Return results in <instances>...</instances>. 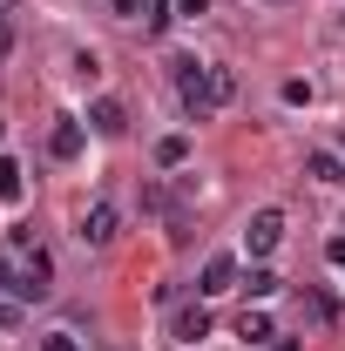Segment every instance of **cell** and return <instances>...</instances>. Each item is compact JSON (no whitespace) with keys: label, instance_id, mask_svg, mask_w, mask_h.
Segmentation results:
<instances>
[{"label":"cell","instance_id":"cell-1","mask_svg":"<svg viewBox=\"0 0 345 351\" xmlns=\"http://www.w3.org/2000/svg\"><path fill=\"white\" fill-rule=\"evenodd\" d=\"M170 75H176V101H183V115H190V122H210L216 108H230V101H237V75H230V68H203V61L176 54Z\"/></svg>","mask_w":345,"mask_h":351},{"label":"cell","instance_id":"cell-2","mask_svg":"<svg viewBox=\"0 0 345 351\" xmlns=\"http://www.w3.org/2000/svg\"><path fill=\"white\" fill-rule=\"evenodd\" d=\"M115 223H122V217H115V203H88L82 223H75V237H82L88 250H102V243H115Z\"/></svg>","mask_w":345,"mask_h":351},{"label":"cell","instance_id":"cell-3","mask_svg":"<svg viewBox=\"0 0 345 351\" xmlns=\"http://www.w3.org/2000/svg\"><path fill=\"white\" fill-rule=\"evenodd\" d=\"M244 243H251V257H271V250L285 243V210H258L251 230H244Z\"/></svg>","mask_w":345,"mask_h":351},{"label":"cell","instance_id":"cell-4","mask_svg":"<svg viewBox=\"0 0 345 351\" xmlns=\"http://www.w3.org/2000/svg\"><path fill=\"white\" fill-rule=\"evenodd\" d=\"M170 338H176V345H197V338H210V311H203V304H183V311L170 317Z\"/></svg>","mask_w":345,"mask_h":351},{"label":"cell","instance_id":"cell-5","mask_svg":"<svg viewBox=\"0 0 345 351\" xmlns=\"http://www.w3.org/2000/svg\"><path fill=\"white\" fill-rule=\"evenodd\" d=\"M230 284H237V257H210V263H203V277H197L203 298H223Z\"/></svg>","mask_w":345,"mask_h":351},{"label":"cell","instance_id":"cell-6","mask_svg":"<svg viewBox=\"0 0 345 351\" xmlns=\"http://www.w3.org/2000/svg\"><path fill=\"white\" fill-rule=\"evenodd\" d=\"M0 203H7V210H21V203H27V176H21L14 156H0Z\"/></svg>","mask_w":345,"mask_h":351},{"label":"cell","instance_id":"cell-7","mask_svg":"<svg viewBox=\"0 0 345 351\" xmlns=\"http://www.w3.org/2000/svg\"><path fill=\"white\" fill-rule=\"evenodd\" d=\"M88 122H95V135H122V129H129V108H122V101H109V95H102V101H95V108H88Z\"/></svg>","mask_w":345,"mask_h":351},{"label":"cell","instance_id":"cell-8","mask_svg":"<svg viewBox=\"0 0 345 351\" xmlns=\"http://www.w3.org/2000/svg\"><path fill=\"white\" fill-rule=\"evenodd\" d=\"M304 176L332 189V182H345V162H339V156H332V149H311V156H304Z\"/></svg>","mask_w":345,"mask_h":351},{"label":"cell","instance_id":"cell-9","mask_svg":"<svg viewBox=\"0 0 345 351\" xmlns=\"http://www.w3.org/2000/svg\"><path fill=\"white\" fill-rule=\"evenodd\" d=\"M47 149H54L61 162H75V156H82V122H61V129L47 135Z\"/></svg>","mask_w":345,"mask_h":351},{"label":"cell","instance_id":"cell-10","mask_svg":"<svg viewBox=\"0 0 345 351\" xmlns=\"http://www.w3.org/2000/svg\"><path fill=\"white\" fill-rule=\"evenodd\" d=\"M183 156H190V135H163V142H156V162H163V169H176Z\"/></svg>","mask_w":345,"mask_h":351},{"label":"cell","instance_id":"cell-11","mask_svg":"<svg viewBox=\"0 0 345 351\" xmlns=\"http://www.w3.org/2000/svg\"><path fill=\"white\" fill-rule=\"evenodd\" d=\"M237 338L264 345V338H271V317H264V311H244V317H237Z\"/></svg>","mask_w":345,"mask_h":351},{"label":"cell","instance_id":"cell-12","mask_svg":"<svg viewBox=\"0 0 345 351\" xmlns=\"http://www.w3.org/2000/svg\"><path fill=\"white\" fill-rule=\"evenodd\" d=\"M244 291H251V298H271V291H278V277H271V270H251V277H244Z\"/></svg>","mask_w":345,"mask_h":351},{"label":"cell","instance_id":"cell-13","mask_svg":"<svg viewBox=\"0 0 345 351\" xmlns=\"http://www.w3.org/2000/svg\"><path fill=\"white\" fill-rule=\"evenodd\" d=\"M142 21H149V34H163V27H170V0H149V14H142Z\"/></svg>","mask_w":345,"mask_h":351},{"label":"cell","instance_id":"cell-14","mask_svg":"<svg viewBox=\"0 0 345 351\" xmlns=\"http://www.w3.org/2000/svg\"><path fill=\"white\" fill-rule=\"evenodd\" d=\"M176 14H183V21H197V14H210V0H176Z\"/></svg>","mask_w":345,"mask_h":351},{"label":"cell","instance_id":"cell-15","mask_svg":"<svg viewBox=\"0 0 345 351\" xmlns=\"http://www.w3.org/2000/svg\"><path fill=\"white\" fill-rule=\"evenodd\" d=\"M41 351H82V345H75V338H68V331H54V338H47Z\"/></svg>","mask_w":345,"mask_h":351},{"label":"cell","instance_id":"cell-16","mask_svg":"<svg viewBox=\"0 0 345 351\" xmlns=\"http://www.w3.org/2000/svg\"><path fill=\"white\" fill-rule=\"evenodd\" d=\"M14 324H21V311H14V304H0V331H14Z\"/></svg>","mask_w":345,"mask_h":351},{"label":"cell","instance_id":"cell-17","mask_svg":"<svg viewBox=\"0 0 345 351\" xmlns=\"http://www.w3.org/2000/svg\"><path fill=\"white\" fill-rule=\"evenodd\" d=\"M325 257H332V263H345V237H332V243H325Z\"/></svg>","mask_w":345,"mask_h":351},{"label":"cell","instance_id":"cell-18","mask_svg":"<svg viewBox=\"0 0 345 351\" xmlns=\"http://www.w3.org/2000/svg\"><path fill=\"white\" fill-rule=\"evenodd\" d=\"M0 291H14V263L0 257Z\"/></svg>","mask_w":345,"mask_h":351},{"label":"cell","instance_id":"cell-19","mask_svg":"<svg viewBox=\"0 0 345 351\" xmlns=\"http://www.w3.org/2000/svg\"><path fill=\"white\" fill-rule=\"evenodd\" d=\"M7 47H14V27H7V21H0V61H7Z\"/></svg>","mask_w":345,"mask_h":351},{"label":"cell","instance_id":"cell-20","mask_svg":"<svg viewBox=\"0 0 345 351\" xmlns=\"http://www.w3.org/2000/svg\"><path fill=\"white\" fill-rule=\"evenodd\" d=\"M109 7H115V14H135V7H142V0H109Z\"/></svg>","mask_w":345,"mask_h":351},{"label":"cell","instance_id":"cell-21","mask_svg":"<svg viewBox=\"0 0 345 351\" xmlns=\"http://www.w3.org/2000/svg\"><path fill=\"white\" fill-rule=\"evenodd\" d=\"M278 351H298V338H278Z\"/></svg>","mask_w":345,"mask_h":351},{"label":"cell","instance_id":"cell-22","mask_svg":"<svg viewBox=\"0 0 345 351\" xmlns=\"http://www.w3.org/2000/svg\"><path fill=\"white\" fill-rule=\"evenodd\" d=\"M339 156H345V135H339Z\"/></svg>","mask_w":345,"mask_h":351},{"label":"cell","instance_id":"cell-23","mask_svg":"<svg viewBox=\"0 0 345 351\" xmlns=\"http://www.w3.org/2000/svg\"><path fill=\"white\" fill-rule=\"evenodd\" d=\"M0 21H7V14H0Z\"/></svg>","mask_w":345,"mask_h":351},{"label":"cell","instance_id":"cell-24","mask_svg":"<svg viewBox=\"0 0 345 351\" xmlns=\"http://www.w3.org/2000/svg\"><path fill=\"white\" fill-rule=\"evenodd\" d=\"M0 7H7V0H0Z\"/></svg>","mask_w":345,"mask_h":351}]
</instances>
